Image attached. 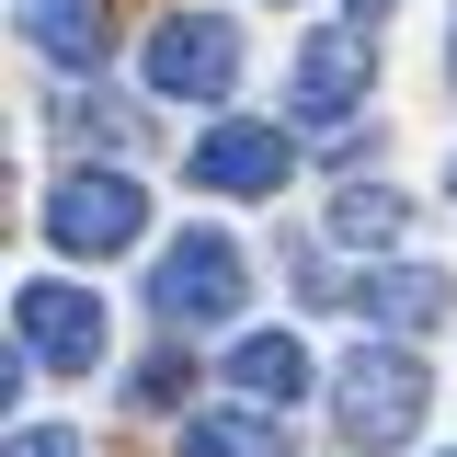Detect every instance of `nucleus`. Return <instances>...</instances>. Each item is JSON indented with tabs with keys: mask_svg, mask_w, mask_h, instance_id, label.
I'll list each match as a JSON object with an SVG mask.
<instances>
[{
	"mask_svg": "<svg viewBox=\"0 0 457 457\" xmlns=\"http://www.w3.org/2000/svg\"><path fill=\"white\" fill-rule=\"evenodd\" d=\"M423 354L411 343H354L343 354V378H332V423H343V446H366V457H389L411 423H423Z\"/></svg>",
	"mask_w": 457,
	"mask_h": 457,
	"instance_id": "nucleus-1",
	"label": "nucleus"
},
{
	"mask_svg": "<svg viewBox=\"0 0 457 457\" xmlns=\"http://www.w3.org/2000/svg\"><path fill=\"white\" fill-rule=\"evenodd\" d=\"M240 297H252V263H240V240H228V228L171 240L161 275H149V309H161L171 332H195V320H240Z\"/></svg>",
	"mask_w": 457,
	"mask_h": 457,
	"instance_id": "nucleus-2",
	"label": "nucleus"
},
{
	"mask_svg": "<svg viewBox=\"0 0 457 457\" xmlns=\"http://www.w3.org/2000/svg\"><path fill=\"white\" fill-rule=\"evenodd\" d=\"M12 332L35 343L46 378H80V366H104V297L69 286V275H35L23 297H12Z\"/></svg>",
	"mask_w": 457,
	"mask_h": 457,
	"instance_id": "nucleus-3",
	"label": "nucleus"
},
{
	"mask_svg": "<svg viewBox=\"0 0 457 457\" xmlns=\"http://www.w3.org/2000/svg\"><path fill=\"white\" fill-rule=\"evenodd\" d=\"M228 80H240V35L218 12H171L149 35V92L161 104H228Z\"/></svg>",
	"mask_w": 457,
	"mask_h": 457,
	"instance_id": "nucleus-4",
	"label": "nucleus"
},
{
	"mask_svg": "<svg viewBox=\"0 0 457 457\" xmlns=\"http://www.w3.org/2000/svg\"><path fill=\"white\" fill-rule=\"evenodd\" d=\"M137 228H149V195H137L126 171H69L46 195V240L57 252H126Z\"/></svg>",
	"mask_w": 457,
	"mask_h": 457,
	"instance_id": "nucleus-5",
	"label": "nucleus"
},
{
	"mask_svg": "<svg viewBox=\"0 0 457 457\" xmlns=\"http://www.w3.org/2000/svg\"><path fill=\"white\" fill-rule=\"evenodd\" d=\"M286 126H206L195 137V183L206 195H286Z\"/></svg>",
	"mask_w": 457,
	"mask_h": 457,
	"instance_id": "nucleus-6",
	"label": "nucleus"
},
{
	"mask_svg": "<svg viewBox=\"0 0 457 457\" xmlns=\"http://www.w3.org/2000/svg\"><path fill=\"white\" fill-rule=\"evenodd\" d=\"M354 104H366V46L354 35H309L297 46V80H286V114L297 126H343Z\"/></svg>",
	"mask_w": 457,
	"mask_h": 457,
	"instance_id": "nucleus-7",
	"label": "nucleus"
},
{
	"mask_svg": "<svg viewBox=\"0 0 457 457\" xmlns=\"http://www.w3.org/2000/svg\"><path fill=\"white\" fill-rule=\"evenodd\" d=\"M343 297H354V309L378 320V343H389V332H423V320H446V297H457V286L435 275V263H378V275H343Z\"/></svg>",
	"mask_w": 457,
	"mask_h": 457,
	"instance_id": "nucleus-8",
	"label": "nucleus"
},
{
	"mask_svg": "<svg viewBox=\"0 0 457 457\" xmlns=\"http://www.w3.org/2000/svg\"><path fill=\"white\" fill-rule=\"evenodd\" d=\"M309 378H320V366H309L297 332H240V343H228V389L252 400V411H297Z\"/></svg>",
	"mask_w": 457,
	"mask_h": 457,
	"instance_id": "nucleus-9",
	"label": "nucleus"
},
{
	"mask_svg": "<svg viewBox=\"0 0 457 457\" xmlns=\"http://www.w3.org/2000/svg\"><path fill=\"white\" fill-rule=\"evenodd\" d=\"M12 23H23V46L46 69H92L104 57V0H12Z\"/></svg>",
	"mask_w": 457,
	"mask_h": 457,
	"instance_id": "nucleus-10",
	"label": "nucleus"
},
{
	"mask_svg": "<svg viewBox=\"0 0 457 457\" xmlns=\"http://www.w3.org/2000/svg\"><path fill=\"white\" fill-rule=\"evenodd\" d=\"M183 457H286V435H275V411L228 400V411H195L183 423Z\"/></svg>",
	"mask_w": 457,
	"mask_h": 457,
	"instance_id": "nucleus-11",
	"label": "nucleus"
},
{
	"mask_svg": "<svg viewBox=\"0 0 457 457\" xmlns=\"http://www.w3.org/2000/svg\"><path fill=\"white\" fill-rule=\"evenodd\" d=\"M400 228H411V206H400L389 183H343V195H332V240H343V252H366V240H400Z\"/></svg>",
	"mask_w": 457,
	"mask_h": 457,
	"instance_id": "nucleus-12",
	"label": "nucleus"
},
{
	"mask_svg": "<svg viewBox=\"0 0 457 457\" xmlns=\"http://www.w3.org/2000/svg\"><path fill=\"white\" fill-rule=\"evenodd\" d=\"M57 137H80V149H137V114L92 104V92H57Z\"/></svg>",
	"mask_w": 457,
	"mask_h": 457,
	"instance_id": "nucleus-13",
	"label": "nucleus"
},
{
	"mask_svg": "<svg viewBox=\"0 0 457 457\" xmlns=\"http://www.w3.org/2000/svg\"><path fill=\"white\" fill-rule=\"evenodd\" d=\"M12 457H92V446H80L69 423H23V435H12Z\"/></svg>",
	"mask_w": 457,
	"mask_h": 457,
	"instance_id": "nucleus-14",
	"label": "nucleus"
},
{
	"mask_svg": "<svg viewBox=\"0 0 457 457\" xmlns=\"http://www.w3.org/2000/svg\"><path fill=\"white\" fill-rule=\"evenodd\" d=\"M446 80H457V23H446Z\"/></svg>",
	"mask_w": 457,
	"mask_h": 457,
	"instance_id": "nucleus-15",
	"label": "nucleus"
},
{
	"mask_svg": "<svg viewBox=\"0 0 457 457\" xmlns=\"http://www.w3.org/2000/svg\"><path fill=\"white\" fill-rule=\"evenodd\" d=\"M446 195H457V161H446Z\"/></svg>",
	"mask_w": 457,
	"mask_h": 457,
	"instance_id": "nucleus-16",
	"label": "nucleus"
},
{
	"mask_svg": "<svg viewBox=\"0 0 457 457\" xmlns=\"http://www.w3.org/2000/svg\"><path fill=\"white\" fill-rule=\"evenodd\" d=\"M366 12H389V0H366Z\"/></svg>",
	"mask_w": 457,
	"mask_h": 457,
	"instance_id": "nucleus-17",
	"label": "nucleus"
}]
</instances>
